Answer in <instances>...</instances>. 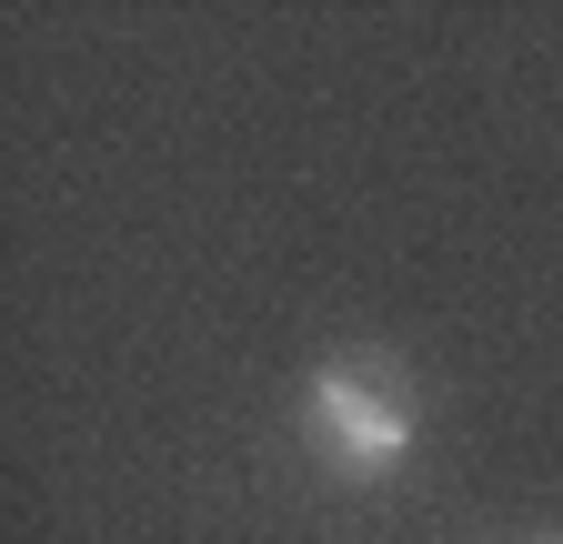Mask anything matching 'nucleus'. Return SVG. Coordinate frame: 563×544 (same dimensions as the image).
<instances>
[{"label":"nucleus","mask_w":563,"mask_h":544,"mask_svg":"<svg viewBox=\"0 0 563 544\" xmlns=\"http://www.w3.org/2000/svg\"><path fill=\"white\" fill-rule=\"evenodd\" d=\"M302 414H312V444L342 474H393L412 454V383L383 353H332L302 393Z\"/></svg>","instance_id":"nucleus-1"}]
</instances>
